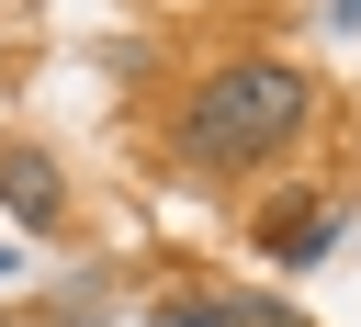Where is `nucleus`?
Returning <instances> with one entry per match:
<instances>
[{
  "label": "nucleus",
  "mask_w": 361,
  "mask_h": 327,
  "mask_svg": "<svg viewBox=\"0 0 361 327\" xmlns=\"http://www.w3.org/2000/svg\"><path fill=\"white\" fill-rule=\"evenodd\" d=\"M338 237H350V203H338V192H282V203L259 214V259H271V271H316Z\"/></svg>",
  "instance_id": "f03ea898"
},
{
  "label": "nucleus",
  "mask_w": 361,
  "mask_h": 327,
  "mask_svg": "<svg viewBox=\"0 0 361 327\" xmlns=\"http://www.w3.org/2000/svg\"><path fill=\"white\" fill-rule=\"evenodd\" d=\"M305 113H316V79H305L293 56H226V68L180 101V169L237 180V169L282 158V147L305 135Z\"/></svg>",
  "instance_id": "f257e3e1"
},
{
  "label": "nucleus",
  "mask_w": 361,
  "mask_h": 327,
  "mask_svg": "<svg viewBox=\"0 0 361 327\" xmlns=\"http://www.w3.org/2000/svg\"><path fill=\"white\" fill-rule=\"evenodd\" d=\"M11 271H23V259H11V248H0V282H11Z\"/></svg>",
  "instance_id": "423d86ee"
},
{
  "label": "nucleus",
  "mask_w": 361,
  "mask_h": 327,
  "mask_svg": "<svg viewBox=\"0 0 361 327\" xmlns=\"http://www.w3.org/2000/svg\"><path fill=\"white\" fill-rule=\"evenodd\" d=\"M327 23H338V34H361V0H327Z\"/></svg>",
  "instance_id": "39448f33"
},
{
  "label": "nucleus",
  "mask_w": 361,
  "mask_h": 327,
  "mask_svg": "<svg viewBox=\"0 0 361 327\" xmlns=\"http://www.w3.org/2000/svg\"><path fill=\"white\" fill-rule=\"evenodd\" d=\"M0 214H11V226H34V237H45V226H56V214H68V169H56V158H45V147H0Z\"/></svg>",
  "instance_id": "7ed1b4c3"
},
{
  "label": "nucleus",
  "mask_w": 361,
  "mask_h": 327,
  "mask_svg": "<svg viewBox=\"0 0 361 327\" xmlns=\"http://www.w3.org/2000/svg\"><path fill=\"white\" fill-rule=\"evenodd\" d=\"M147 327H316V316H293L271 293H158Z\"/></svg>",
  "instance_id": "20e7f679"
}]
</instances>
